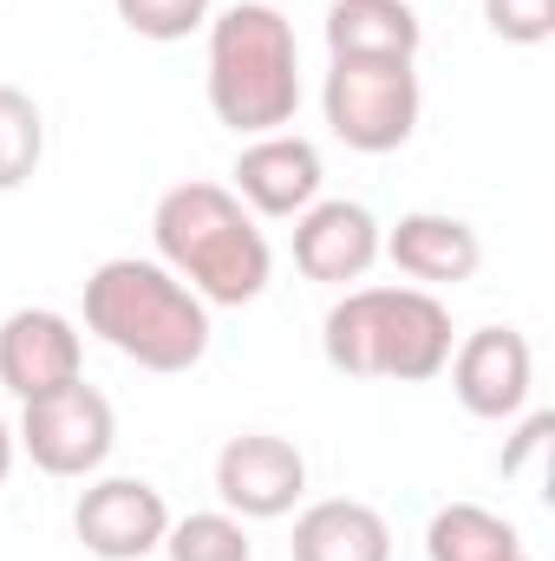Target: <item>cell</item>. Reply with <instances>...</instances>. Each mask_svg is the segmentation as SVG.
<instances>
[{
  "mask_svg": "<svg viewBox=\"0 0 555 561\" xmlns=\"http://www.w3.org/2000/svg\"><path fill=\"white\" fill-rule=\"evenodd\" d=\"M550 431H555V419H550V412H536V419L523 424V431H517V444L503 450V477H517V470H523V457H536V450L550 444Z\"/></svg>",
  "mask_w": 555,
  "mask_h": 561,
  "instance_id": "cell-21",
  "label": "cell"
},
{
  "mask_svg": "<svg viewBox=\"0 0 555 561\" xmlns=\"http://www.w3.org/2000/svg\"><path fill=\"white\" fill-rule=\"evenodd\" d=\"M150 242L157 262L203 307H249L269 294L275 275V249L229 183H203V176L170 183L150 209Z\"/></svg>",
  "mask_w": 555,
  "mask_h": 561,
  "instance_id": "cell-1",
  "label": "cell"
},
{
  "mask_svg": "<svg viewBox=\"0 0 555 561\" xmlns=\"http://www.w3.org/2000/svg\"><path fill=\"white\" fill-rule=\"evenodd\" d=\"M320 112H327V131L360 157L406 150L424 112L418 59H333L320 85Z\"/></svg>",
  "mask_w": 555,
  "mask_h": 561,
  "instance_id": "cell-5",
  "label": "cell"
},
{
  "mask_svg": "<svg viewBox=\"0 0 555 561\" xmlns=\"http://www.w3.org/2000/svg\"><path fill=\"white\" fill-rule=\"evenodd\" d=\"M216 496L242 523H281L307 496V457L275 431H242L216 450Z\"/></svg>",
  "mask_w": 555,
  "mask_h": 561,
  "instance_id": "cell-8",
  "label": "cell"
},
{
  "mask_svg": "<svg viewBox=\"0 0 555 561\" xmlns=\"http://www.w3.org/2000/svg\"><path fill=\"white\" fill-rule=\"evenodd\" d=\"M424 20L412 0H333L327 7V59H418Z\"/></svg>",
  "mask_w": 555,
  "mask_h": 561,
  "instance_id": "cell-15",
  "label": "cell"
},
{
  "mask_svg": "<svg viewBox=\"0 0 555 561\" xmlns=\"http://www.w3.org/2000/svg\"><path fill=\"white\" fill-rule=\"evenodd\" d=\"M444 373H451V392H457V405H464L471 419L503 424L530 405L536 353H530V340H523L517 327H477V333H464V340L451 346Z\"/></svg>",
  "mask_w": 555,
  "mask_h": 561,
  "instance_id": "cell-9",
  "label": "cell"
},
{
  "mask_svg": "<svg viewBox=\"0 0 555 561\" xmlns=\"http://www.w3.org/2000/svg\"><path fill=\"white\" fill-rule=\"evenodd\" d=\"M112 7L138 39H157V46H177V39L203 33L209 13H216V0H112Z\"/></svg>",
  "mask_w": 555,
  "mask_h": 561,
  "instance_id": "cell-19",
  "label": "cell"
},
{
  "mask_svg": "<svg viewBox=\"0 0 555 561\" xmlns=\"http://www.w3.org/2000/svg\"><path fill=\"white\" fill-rule=\"evenodd\" d=\"M163 556L170 561H256V542H249L242 516H229V510H190L183 523L170 516Z\"/></svg>",
  "mask_w": 555,
  "mask_h": 561,
  "instance_id": "cell-17",
  "label": "cell"
},
{
  "mask_svg": "<svg viewBox=\"0 0 555 561\" xmlns=\"http://www.w3.org/2000/svg\"><path fill=\"white\" fill-rule=\"evenodd\" d=\"M86 379V333L53 307H20L0 320V386L26 405L39 392H59Z\"/></svg>",
  "mask_w": 555,
  "mask_h": 561,
  "instance_id": "cell-10",
  "label": "cell"
},
{
  "mask_svg": "<svg viewBox=\"0 0 555 561\" xmlns=\"http://www.w3.org/2000/svg\"><path fill=\"white\" fill-rule=\"evenodd\" d=\"M13 444L33 457V470L46 477H99L112 444H118V412L99 386L72 379L59 392H39L20 405V431Z\"/></svg>",
  "mask_w": 555,
  "mask_h": 561,
  "instance_id": "cell-6",
  "label": "cell"
},
{
  "mask_svg": "<svg viewBox=\"0 0 555 561\" xmlns=\"http://www.w3.org/2000/svg\"><path fill=\"white\" fill-rule=\"evenodd\" d=\"M424 561H523V529L484 503H444L424 523Z\"/></svg>",
  "mask_w": 555,
  "mask_h": 561,
  "instance_id": "cell-16",
  "label": "cell"
},
{
  "mask_svg": "<svg viewBox=\"0 0 555 561\" xmlns=\"http://www.w3.org/2000/svg\"><path fill=\"white\" fill-rule=\"evenodd\" d=\"M380 216L347 196H320L294 216V268L320 287H353L380 262Z\"/></svg>",
  "mask_w": 555,
  "mask_h": 561,
  "instance_id": "cell-11",
  "label": "cell"
},
{
  "mask_svg": "<svg viewBox=\"0 0 555 561\" xmlns=\"http://www.w3.org/2000/svg\"><path fill=\"white\" fill-rule=\"evenodd\" d=\"M86 333H99L138 373H190L209 353V307L163 262L112 255L86 275Z\"/></svg>",
  "mask_w": 555,
  "mask_h": 561,
  "instance_id": "cell-2",
  "label": "cell"
},
{
  "mask_svg": "<svg viewBox=\"0 0 555 561\" xmlns=\"http://www.w3.org/2000/svg\"><path fill=\"white\" fill-rule=\"evenodd\" d=\"M380 255H393V268L412 280V287H457L484 268V242L464 216L451 209H406L386 236H380Z\"/></svg>",
  "mask_w": 555,
  "mask_h": 561,
  "instance_id": "cell-13",
  "label": "cell"
},
{
  "mask_svg": "<svg viewBox=\"0 0 555 561\" xmlns=\"http://www.w3.org/2000/svg\"><path fill=\"white\" fill-rule=\"evenodd\" d=\"M236 196L249 216H301L307 203H320V183H327V163L320 150L294 131H269V138H249L236 150Z\"/></svg>",
  "mask_w": 555,
  "mask_h": 561,
  "instance_id": "cell-12",
  "label": "cell"
},
{
  "mask_svg": "<svg viewBox=\"0 0 555 561\" xmlns=\"http://www.w3.org/2000/svg\"><path fill=\"white\" fill-rule=\"evenodd\" d=\"M523 561H530V556H523Z\"/></svg>",
  "mask_w": 555,
  "mask_h": 561,
  "instance_id": "cell-23",
  "label": "cell"
},
{
  "mask_svg": "<svg viewBox=\"0 0 555 561\" xmlns=\"http://www.w3.org/2000/svg\"><path fill=\"white\" fill-rule=\"evenodd\" d=\"M46 157V118L33 105V92L20 85H0V196L20 190Z\"/></svg>",
  "mask_w": 555,
  "mask_h": 561,
  "instance_id": "cell-18",
  "label": "cell"
},
{
  "mask_svg": "<svg viewBox=\"0 0 555 561\" xmlns=\"http://www.w3.org/2000/svg\"><path fill=\"white\" fill-rule=\"evenodd\" d=\"M484 26L503 46H543L555 39V0H484Z\"/></svg>",
  "mask_w": 555,
  "mask_h": 561,
  "instance_id": "cell-20",
  "label": "cell"
},
{
  "mask_svg": "<svg viewBox=\"0 0 555 561\" xmlns=\"http://www.w3.org/2000/svg\"><path fill=\"white\" fill-rule=\"evenodd\" d=\"M457 333L431 287H347L320 320V353L347 379L424 386L444 373Z\"/></svg>",
  "mask_w": 555,
  "mask_h": 561,
  "instance_id": "cell-4",
  "label": "cell"
},
{
  "mask_svg": "<svg viewBox=\"0 0 555 561\" xmlns=\"http://www.w3.org/2000/svg\"><path fill=\"white\" fill-rule=\"evenodd\" d=\"M294 561H393V523L360 496H320L294 516Z\"/></svg>",
  "mask_w": 555,
  "mask_h": 561,
  "instance_id": "cell-14",
  "label": "cell"
},
{
  "mask_svg": "<svg viewBox=\"0 0 555 561\" xmlns=\"http://www.w3.org/2000/svg\"><path fill=\"white\" fill-rule=\"evenodd\" d=\"M72 536L99 561H144L170 536V503L144 477H92L72 503Z\"/></svg>",
  "mask_w": 555,
  "mask_h": 561,
  "instance_id": "cell-7",
  "label": "cell"
},
{
  "mask_svg": "<svg viewBox=\"0 0 555 561\" xmlns=\"http://www.w3.org/2000/svg\"><path fill=\"white\" fill-rule=\"evenodd\" d=\"M13 450H20V444H13V431L0 419V490H7V477H13Z\"/></svg>",
  "mask_w": 555,
  "mask_h": 561,
  "instance_id": "cell-22",
  "label": "cell"
},
{
  "mask_svg": "<svg viewBox=\"0 0 555 561\" xmlns=\"http://www.w3.org/2000/svg\"><path fill=\"white\" fill-rule=\"evenodd\" d=\"M203 92L216 125H229L236 138H269L287 131L301 112V39L294 20L269 0H236L223 13H209V66H203Z\"/></svg>",
  "mask_w": 555,
  "mask_h": 561,
  "instance_id": "cell-3",
  "label": "cell"
}]
</instances>
